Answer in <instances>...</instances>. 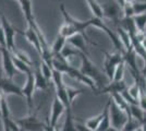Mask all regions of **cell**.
Instances as JSON below:
<instances>
[{"mask_svg": "<svg viewBox=\"0 0 146 131\" xmlns=\"http://www.w3.org/2000/svg\"><path fill=\"white\" fill-rule=\"evenodd\" d=\"M141 126H142V124L139 120L134 118H129L128 121L125 122V125L123 126V128L121 129V131H134L137 128H140Z\"/></svg>", "mask_w": 146, "mask_h": 131, "instance_id": "obj_26", "label": "cell"}, {"mask_svg": "<svg viewBox=\"0 0 146 131\" xmlns=\"http://www.w3.org/2000/svg\"><path fill=\"white\" fill-rule=\"evenodd\" d=\"M115 1H116L117 3L121 7V8H123V6H124V0H115Z\"/></svg>", "mask_w": 146, "mask_h": 131, "instance_id": "obj_39", "label": "cell"}, {"mask_svg": "<svg viewBox=\"0 0 146 131\" xmlns=\"http://www.w3.org/2000/svg\"><path fill=\"white\" fill-rule=\"evenodd\" d=\"M80 57H81V61H82V67H81V72L83 74H85L86 76L91 78L93 81L96 83V85L98 87V91L105 86L104 83V75L103 73L98 70V68L91 61V59L88 58L90 56H87L83 53H80Z\"/></svg>", "mask_w": 146, "mask_h": 131, "instance_id": "obj_1", "label": "cell"}, {"mask_svg": "<svg viewBox=\"0 0 146 131\" xmlns=\"http://www.w3.org/2000/svg\"><path fill=\"white\" fill-rule=\"evenodd\" d=\"M67 42L69 44H71L72 47L80 50L81 53H83V54H85L87 56H90L88 51L86 49V45H85L86 39L84 38L83 35H81V34H75V35H73L71 37L67 38Z\"/></svg>", "mask_w": 146, "mask_h": 131, "instance_id": "obj_13", "label": "cell"}, {"mask_svg": "<svg viewBox=\"0 0 146 131\" xmlns=\"http://www.w3.org/2000/svg\"><path fill=\"white\" fill-rule=\"evenodd\" d=\"M124 70H125V63L122 61L115 70V74H113V79L112 81H122L123 80V76H124Z\"/></svg>", "mask_w": 146, "mask_h": 131, "instance_id": "obj_27", "label": "cell"}, {"mask_svg": "<svg viewBox=\"0 0 146 131\" xmlns=\"http://www.w3.org/2000/svg\"><path fill=\"white\" fill-rule=\"evenodd\" d=\"M128 90V85L125 84V82L123 81H111L109 82L107 85H105L104 87H102L99 91H98L96 94H116L119 93L121 94L123 93L124 91Z\"/></svg>", "mask_w": 146, "mask_h": 131, "instance_id": "obj_9", "label": "cell"}, {"mask_svg": "<svg viewBox=\"0 0 146 131\" xmlns=\"http://www.w3.org/2000/svg\"><path fill=\"white\" fill-rule=\"evenodd\" d=\"M87 5L91 9L92 13L95 18L97 19H104V11H103V7L102 5H99L96 0H86Z\"/></svg>", "mask_w": 146, "mask_h": 131, "instance_id": "obj_20", "label": "cell"}, {"mask_svg": "<svg viewBox=\"0 0 146 131\" xmlns=\"http://www.w3.org/2000/svg\"><path fill=\"white\" fill-rule=\"evenodd\" d=\"M23 131H44L46 124H43L37 118V110L29 115V117L17 120Z\"/></svg>", "mask_w": 146, "mask_h": 131, "instance_id": "obj_4", "label": "cell"}, {"mask_svg": "<svg viewBox=\"0 0 146 131\" xmlns=\"http://www.w3.org/2000/svg\"><path fill=\"white\" fill-rule=\"evenodd\" d=\"M135 0H124V3H133Z\"/></svg>", "mask_w": 146, "mask_h": 131, "instance_id": "obj_40", "label": "cell"}, {"mask_svg": "<svg viewBox=\"0 0 146 131\" xmlns=\"http://www.w3.org/2000/svg\"><path fill=\"white\" fill-rule=\"evenodd\" d=\"M145 115L146 112L139 105H130V116H131V118L139 120L142 125L145 121Z\"/></svg>", "mask_w": 146, "mask_h": 131, "instance_id": "obj_18", "label": "cell"}, {"mask_svg": "<svg viewBox=\"0 0 146 131\" xmlns=\"http://www.w3.org/2000/svg\"><path fill=\"white\" fill-rule=\"evenodd\" d=\"M134 131H143V129H142V126H141L140 128H137L136 130H134Z\"/></svg>", "mask_w": 146, "mask_h": 131, "instance_id": "obj_42", "label": "cell"}, {"mask_svg": "<svg viewBox=\"0 0 146 131\" xmlns=\"http://www.w3.org/2000/svg\"><path fill=\"white\" fill-rule=\"evenodd\" d=\"M17 1H18V2H20V0H17Z\"/></svg>", "mask_w": 146, "mask_h": 131, "instance_id": "obj_44", "label": "cell"}, {"mask_svg": "<svg viewBox=\"0 0 146 131\" xmlns=\"http://www.w3.org/2000/svg\"><path fill=\"white\" fill-rule=\"evenodd\" d=\"M80 50H78L76 48H74V47H70V46H64L63 47V49L61 50L60 55L61 57L64 59V60H67L68 63H69V60L74 56H80Z\"/></svg>", "mask_w": 146, "mask_h": 131, "instance_id": "obj_23", "label": "cell"}, {"mask_svg": "<svg viewBox=\"0 0 146 131\" xmlns=\"http://www.w3.org/2000/svg\"><path fill=\"white\" fill-rule=\"evenodd\" d=\"M35 75H34V71L31 72L26 75V82L25 85L22 87V93H23V97L26 98L27 105H29V109H30V114H32V109H33V97H34V93H35Z\"/></svg>", "mask_w": 146, "mask_h": 131, "instance_id": "obj_5", "label": "cell"}, {"mask_svg": "<svg viewBox=\"0 0 146 131\" xmlns=\"http://www.w3.org/2000/svg\"><path fill=\"white\" fill-rule=\"evenodd\" d=\"M109 117H110V124L113 128L121 131L123 126L125 125V122L130 118L128 114L122 110L120 107H118L115 104V102L111 100L110 97V107H109Z\"/></svg>", "mask_w": 146, "mask_h": 131, "instance_id": "obj_2", "label": "cell"}, {"mask_svg": "<svg viewBox=\"0 0 146 131\" xmlns=\"http://www.w3.org/2000/svg\"><path fill=\"white\" fill-rule=\"evenodd\" d=\"M0 48H7L6 35H5V31H3L2 25H0Z\"/></svg>", "mask_w": 146, "mask_h": 131, "instance_id": "obj_34", "label": "cell"}, {"mask_svg": "<svg viewBox=\"0 0 146 131\" xmlns=\"http://www.w3.org/2000/svg\"><path fill=\"white\" fill-rule=\"evenodd\" d=\"M128 93L131 95V97H133L135 100L139 102V97H140V86L139 83L135 81L133 85H131L130 87H128Z\"/></svg>", "mask_w": 146, "mask_h": 131, "instance_id": "obj_31", "label": "cell"}, {"mask_svg": "<svg viewBox=\"0 0 146 131\" xmlns=\"http://www.w3.org/2000/svg\"><path fill=\"white\" fill-rule=\"evenodd\" d=\"M0 53L2 56V68L6 73V76L8 79L12 80L13 76L17 73V69H15V66L13 63L12 54L7 48H0Z\"/></svg>", "mask_w": 146, "mask_h": 131, "instance_id": "obj_6", "label": "cell"}, {"mask_svg": "<svg viewBox=\"0 0 146 131\" xmlns=\"http://www.w3.org/2000/svg\"><path fill=\"white\" fill-rule=\"evenodd\" d=\"M140 42H141V45H142V47H143V48H144V50L146 51V35L143 38H142V39H141Z\"/></svg>", "mask_w": 146, "mask_h": 131, "instance_id": "obj_36", "label": "cell"}, {"mask_svg": "<svg viewBox=\"0 0 146 131\" xmlns=\"http://www.w3.org/2000/svg\"><path fill=\"white\" fill-rule=\"evenodd\" d=\"M12 56L17 57L18 59H20V60H22V61H24V63H29V65H31L32 66V60L30 59V57L27 56V54L26 53H24V51H22V50H19V49H15L13 50L12 53Z\"/></svg>", "mask_w": 146, "mask_h": 131, "instance_id": "obj_30", "label": "cell"}, {"mask_svg": "<svg viewBox=\"0 0 146 131\" xmlns=\"http://www.w3.org/2000/svg\"><path fill=\"white\" fill-rule=\"evenodd\" d=\"M102 7H103L104 11V18H108L112 21H116V22L118 21L120 9H122V8L117 3L116 1H107Z\"/></svg>", "mask_w": 146, "mask_h": 131, "instance_id": "obj_11", "label": "cell"}, {"mask_svg": "<svg viewBox=\"0 0 146 131\" xmlns=\"http://www.w3.org/2000/svg\"><path fill=\"white\" fill-rule=\"evenodd\" d=\"M139 106L146 112V93L140 92V97H139Z\"/></svg>", "mask_w": 146, "mask_h": 131, "instance_id": "obj_35", "label": "cell"}, {"mask_svg": "<svg viewBox=\"0 0 146 131\" xmlns=\"http://www.w3.org/2000/svg\"><path fill=\"white\" fill-rule=\"evenodd\" d=\"M141 74L146 78V59L144 60V68L142 69V71H141Z\"/></svg>", "mask_w": 146, "mask_h": 131, "instance_id": "obj_38", "label": "cell"}, {"mask_svg": "<svg viewBox=\"0 0 146 131\" xmlns=\"http://www.w3.org/2000/svg\"><path fill=\"white\" fill-rule=\"evenodd\" d=\"M1 22H2V27L5 31L7 41V48L9 51L12 53L13 50H15V44H14V35L17 33V29L13 27L12 25L9 23V21L6 19V17L3 14H1Z\"/></svg>", "mask_w": 146, "mask_h": 131, "instance_id": "obj_8", "label": "cell"}, {"mask_svg": "<svg viewBox=\"0 0 146 131\" xmlns=\"http://www.w3.org/2000/svg\"><path fill=\"white\" fill-rule=\"evenodd\" d=\"M66 88H67V92H68V97H69V100L72 105L73 100L76 96H79L81 94L84 92V90L82 88H75V87H71V86H67L66 85Z\"/></svg>", "mask_w": 146, "mask_h": 131, "instance_id": "obj_28", "label": "cell"}, {"mask_svg": "<svg viewBox=\"0 0 146 131\" xmlns=\"http://www.w3.org/2000/svg\"><path fill=\"white\" fill-rule=\"evenodd\" d=\"M104 115H105V112L103 110L97 116L87 119L86 121H84V127H85L86 129H88V130L91 131H97L98 127H99V125H100V122H102V120L104 118Z\"/></svg>", "mask_w": 146, "mask_h": 131, "instance_id": "obj_17", "label": "cell"}, {"mask_svg": "<svg viewBox=\"0 0 146 131\" xmlns=\"http://www.w3.org/2000/svg\"><path fill=\"white\" fill-rule=\"evenodd\" d=\"M134 23L139 32H145L146 29V12L142 14H136L133 17Z\"/></svg>", "mask_w": 146, "mask_h": 131, "instance_id": "obj_24", "label": "cell"}, {"mask_svg": "<svg viewBox=\"0 0 146 131\" xmlns=\"http://www.w3.org/2000/svg\"><path fill=\"white\" fill-rule=\"evenodd\" d=\"M39 68H40L43 75L45 76V79L48 82L51 81V79H52V68L50 66H48L46 63H44L43 60H40V63H39Z\"/></svg>", "mask_w": 146, "mask_h": 131, "instance_id": "obj_25", "label": "cell"}, {"mask_svg": "<svg viewBox=\"0 0 146 131\" xmlns=\"http://www.w3.org/2000/svg\"><path fill=\"white\" fill-rule=\"evenodd\" d=\"M136 54L133 50V48L125 50V53L123 54V61L125 63V65L129 66V69L131 72H134L136 74H141L139 69H137V65H136Z\"/></svg>", "mask_w": 146, "mask_h": 131, "instance_id": "obj_12", "label": "cell"}, {"mask_svg": "<svg viewBox=\"0 0 146 131\" xmlns=\"http://www.w3.org/2000/svg\"><path fill=\"white\" fill-rule=\"evenodd\" d=\"M55 88H56V94H55L56 96L66 106V108H70L72 105H71V103L69 100V97H68V92H67V88H66V85L60 87H55Z\"/></svg>", "mask_w": 146, "mask_h": 131, "instance_id": "obj_19", "label": "cell"}, {"mask_svg": "<svg viewBox=\"0 0 146 131\" xmlns=\"http://www.w3.org/2000/svg\"><path fill=\"white\" fill-rule=\"evenodd\" d=\"M66 44H67V38L58 34L55 39V42L52 44V46H51V53H52V55L56 56V55L60 54L61 50L63 49V47L66 46Z\"/></svg>", "mask_w": 146, "mask_h": 131, "instance_id": "obj_21", "label": "cell"}, {"mask_svg": "<svg viewBox=\"0 0 146 131\" xmlns=\"http://www.w3.org/2000/svg\"><path fill=\"white\" fill-rule=\"evenodd\" d=\"M12 58H13L14 66H15V69L19 70L20 72H23V73H25L26 75L29 74V73H31V72H33V69L31 67V65L24 63V61H22V60H20V59H18L17 57H14V56H12Z\"/></svg>", "mask_w": 146, "mask_h": 131, "instance_id": "obj_22", "label": "cell"}, {"mask_svg": "<svg viewBox=\"0 0 146 131\" xmlns=\"http://www.w3.org/2000/svg\"><path fill=\"white\" fill-rule=\"evenodd\" d=\"M122 10H123V13H124V17L123 18L130 19V18H133L134 15H135L133 9V3H124Z\"/></svg>", "mask_w": 146, "mask_h": 131, "instance_id": "obj_32", "label": "cell"}, {"mask_svg": "<svg viewBox=\"0 0 146 131\" xmlns=\"http://www.w3.org/2000/svg\"><path fill=\"white\" fill-rule=\"evenodd\" d=\"M133 9H134L135 15H136V14L145 13L146 12V2H137V1H134Z\"/></svg>", "mask_w": 146, "mask_h": 131, "instance_id": "obj_33", "label": "cell"}, {"mask_svg": "<svg viewBox=\"0 0 146 131\" xmlns=\"http://www.w3.org/2000/svg\"><path fill=\"white\" fill-rule=\"evenodd\" d=\"M142 129H143V131H146V122H144V124L142 125Z\"/></svg>", "mask_w": 146, "mask_h": 131, "instance_id": "obj_41", "label": "cell"}, {"mask_svg": "<svg viewBox=\"0 0 146 131\" xmlns=\"http://www.w3.org/2000/svg\"><path fill=\"white\" fill-rule=\"evenodd\" d=\"M19 3L21 5L22 11L24 13V17H25V19H26V21H27V23L34 21L35 18H34V14H33L32 1H31V0H20Z\"/></svg>", "mask_w": 146, "mask_h": 131, "instance_id": "obj_16", "label": "cell"}, {"mask_svg": "<svg viewBox=\"0 0 146 131\" xmlns=\"http://www.w3.org/2000/svg\"><path fill=\"white\" fill-rule=\"evenodd\" d=\"M60 131H79L78 127L75 125L74 118H73L71 107L66 108V120H64V124H63L62 129Z\"/></svg>", "mask_w": 146, "mask_h": 131, "instance_id": "obj_15", "label": "cell"}, {"mask_svg": "<svg viewBox=\"0 0 146 131\" xmlns=\"http://www.w3.org/2000/svg\"><path fill=\"white\" fill-rule=\"evenodd\" d=\"M62 74H63V73H61V72H59V71H57V70H55V69H52V79H51V82L54 83L55 87H60V86L66 85V84L63 83Z\"/></svg>", "mask_w": 146, "mask_h": 131, "instance_id": "obj_29", "label": "cell"}, {"mask_svg": "<svg viewBox=\"0 0 146 131\" xmlns=\"http://www.w3.org/2000/svg\"><path fill=\"white\" fill-rule=\"evenodd\" d=\"M76 127H78L79 131H91V130H88V129H86L85 127H84V125H79V124H76Z\"/></svg>", "mask_w": 146, "mask_h": 131, "instance_id": "obj_37", "label": "cell"}, {"mask_svg": "<svg viewBox=\"0 0 146 131\" xmlns=\"http://www.w3.org/2000/svg\"><path fill=\"white\" fill-rule=\"evenodd\" d=\"M66 110V106L61 103L59 98L55 95L54 97V102H52V105H51V112H50V117L48 118V124L51 128H57V124L60 119L61 115Z\"/></svg>", "mask_w": 146, "mask_h": 131, "instance_id": "obj_7", "label": "cell"}, {"mask_svg": "<svg viewBox=\"0 0 146 131\" xmlns=\"http://www.w3.org/2000/svg\"><path fill=\"white\" fill-rule=\"evenodd\" d=\"M105 56H106V59H105V63H104V71H105L106 76L108 78L109 82H111L113 79L116 68L123 61V55L119 51L112 53V54L105 51Z\"/></svg>", "mask_w": 146, "mask_h": 131, "instance_id": "obj_3", "label": "cell"}, {"mask_svg": "<svg viewBox=\"0 0 146 131\" xmlns=\"http://www.w3.org/2000/svg\"><path fill=\"white\" fill-rule=\"evenodd\" d=\"M0 116H1V109H0Z\"/></svg>", "mask_w": 146, "mask_h": 131, "instance_id": "obj_43", "label": "cell"}, {"mask_svg": "<svg viewBox=\"0 0 146 131\" xmlns=\"http://www.w3.org/2000/svg\"><path fill=\"white\" fill-rule=\"evenodd\" d=\"M17 32L19 33H21L23 36H24L30 44L35 48V49L38 51V54L40 55L42 54V47H40V39H39V35L37 34V32L35 31V29L34 27H32L31 25H29V27H27V30L25 32H22L21 30H18L17 29Z\"/></svg>", "mask_w": 146, "mask_h": 131, "instance_id": "obj_10", "label": "cell"}, {"mask_svg": "<svg viewBox=\"0 0 146 131\" xmlns=\"http://www.w3.org/2000/svg\"><path fill=\"white\" fill-rule=\"evenodd\" d=\"M34 75H35V86H36V90L46 91L48 88L49 82L45 79V76L42 73L40 68H39V65L36 66V69L34 71Z\"/></svg>", "mask_w": 146, "mask_h": 131, "instance_id": "obj_14", "label": "cell"}]
</instances>
